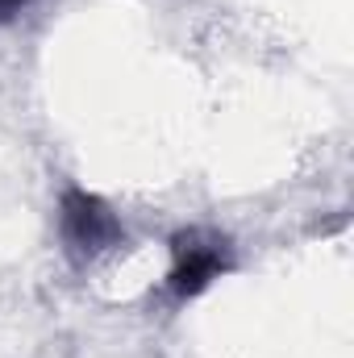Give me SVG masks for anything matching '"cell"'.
Instances as JSON below:
<instances>
[{"label": "cell", "mask_w": 354, "mask_h": 358, "mask_svg": "<svg viewBox=\"0 0 354 358\" xmlns=\"http://www.w3.org/2000/svg\"><path fill=\"white\" fill-rule=\"evenodd\" d=\"M59 234H63V250L71 255V263H92L100 255H108L113 246L125 242V229L117 221V213L88 187H67L59 200Z\"/></svg>", "instance_id": "1"}, {"label": "cell", "mask_w": 354, "mask_h": 358, "mask_svg": "<svg viewBox=\"0 0 354 358\" xmlns=\"http://www.w3.org/2000/svg\"><path fill=\"white\" fill-rule=\"evenodd\" d=\"M171 275H167V287L176 300H192L200 296L213 279H221L225 271L234 267V246L229 238H217L208 229H183L171 238Z\"/></svg>", "instance_id": "2"}, {"label": "cell", "mask_w": 354, "mask_h": 358, "mask_svg": "<svg viewBox=\"0 0 354 358\" xmlns=\"http://www.w3.org/2000/svg\"><path fill=\"white\" fill-rule=\"evenodd\" d=\"M29 4H34V0H0V25H4V21H13V17H21Z\"/></svg>", "instance_id": "3"}]
</instances>
